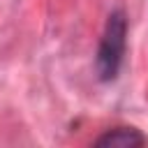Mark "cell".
I'll list each match as a JSON object with an SVG mask.
<instances>
[{"mask_svg": "<svg viewBox=\"0 0 148 148\" xmlns=\"http://www.w3.org/2000/svg\"><path fill=\"white\" fill-rule=\"evenodd\" d=\"M125 51H127V16L123 9H116L106 18V25L97 46L95 69L99 81L109 83L118 79V72L125 60Z\"/></svg>", "mask_w": 148, "mask_h": 148, "instance_id": "cell-1", "label": "cell"}, {"mask_svg": "<svg viewBox=\"0 0 148 148\" xmlns=\"http://www.w3.org/2000/svg\"><path fill=\"white\" fill-rule=\"evenodd\" d=\"M143 143H146V136L134 127H113L95 139V146H104V148H134Z\"/></svg>", "mask_w": 148, "mask_h": 148, "instance_id": "cell-2", "label": "cell"}]
</instances>
